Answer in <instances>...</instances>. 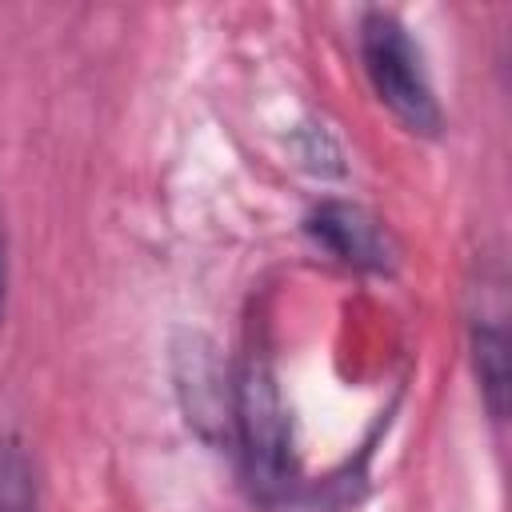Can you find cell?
<instances>
[{"label":"cell","mask_w":512,"mask_h":512,"mask_svg":"<svg viewBox=\"0 0 512 512\" xmlns=\"http://www.w3.org/2000/svg\"><path fill=\"white\" fill-rule=\"evenodd\" d=\"M360 64L376 92V100L412 132V136H440L444 108L436 100L428 64L420 44L412 40L408 24L396 12L372 8L360 20Z\"/></svg>","instance_id":"obj_1"},{"label":"cell","mask_w":512,"mask_h":512,"mask_svg":"<svg viewBox=\"0 0 512 512\" xmlns=\"http://www.w3.org/2000/svg\"><path fill=\"white\" fill-rule=\"evenodd\" d=\"M236 436L252 492L264 504H288L300 488L292 460V428L280 384L264 360H248L236 384Z\"/></svg>","instance_id":"obj_2"},{"label":"cell","mask_w":512,"mask_h":512,"mask_svg":"<svg viewBox=\"0 0 512 512\" xmlns=\"http://www.w3.org/2000/svg\"><path fill=\"white\" fill-rule=\"evenodd\" d=\"M308 236L336 256L348 268L360 272H392L396 268V240L392 232L364 212L360 204H344V200H324L312 216H308Z\"/></svg>","instance_id":"obj_3"},{"label":"cell","mask_w":512,"mask_h":512,"mask_svg":"<svg viewBox=\"0 0 512 512\" xmlns=\"http://www.w3.org/2000/svg\"><path fill=\"white\" fill-rule=\"evenodd\" d=\"M472 368L480 396L488 404V416L500 424L508 412V328H504V308H484L472 316Z\"/></svg>","instance_id":"obj_4"},{"label":"cell","mask_w":512,"mask_h":512,"mask_svg":"<svg viewBox=\"0 0 512 512\" xmlns=\"http://www.w3.org/2000/svg\"><path fill=\"white\" fill-rule=\"evenodd\" d=\"M36 468L16 436H0V512H36Z\"/></svg>","instance_id":"obj_5"},{"label":"cell","mask_w":512,"mask_h":512,"mask_svg":"<svg viewBox=\"0 0 512 512\" xmlns=\"http://www.w3.org/2000/svg\"><path fill=\"white\" fill-rule=\"evenodd\" d=\"M4 304H8V240H4V220H0V328H4Z\"/></svg>","instance_id":"obj_6"}]
</instances>
